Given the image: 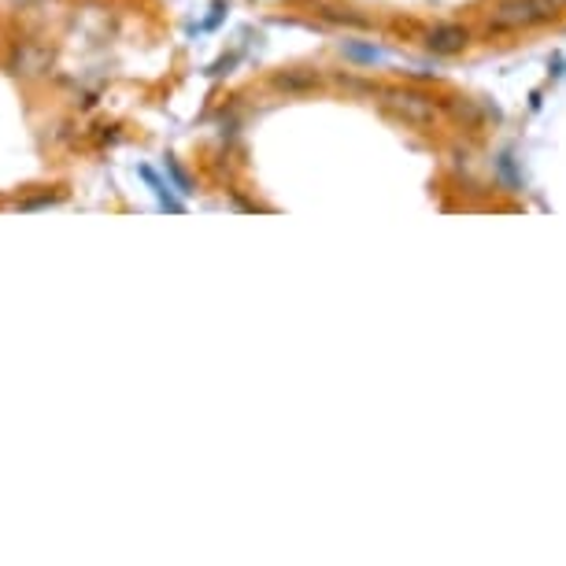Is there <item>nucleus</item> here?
<instances>
[{"label": "nucleus", "instance_id": "f257e3e1", "mask_svg": "<svg viewBox=\"0 0 566 566\" xmlns=\"http://www.w3.org/2000/svg\"><path fill=\"white\" fill-rule=\"evenodd\" d=\"M555 15V0H500L489 15V30H522L537 27Z\"/></svg>", "mask_w": 566, "mask_h": 566}, {"label": "nucleus", "instance_id": "f03ea898", "mask_svg": "<svg viewBox=\"0 0 566 566\" xmlns=\"http://www.w3.org/2000/svg\"><path fill=\"white\" fill-rule=\"evenodd\" d=\"M381 97H386L389 112L397 115V119L411 123V126H430L433 123V101L422 97V93L415 90H381Z\"/></svg>", "mask_w": 566, "mask_h": 566}, {"label": "nucleus", "instance_id": "7ed1b4c3", "mask_svg": "<svg viewBox=\"0 0 566 566\" xmlns=\"http://www.w3.org/2000/svg\"><path fill=\"white\" fill-rule=\"evenodd\" d=\"M470 41L467 27H455V23H444V27H433L430 34H426V49L430 52H441V56H452Z\"/></svg>", "mask_w": 566, "mask_h": 566}, {"label": "nucleus", "instance_id": "20e7f679", "mask_svg": "<svg viewBox=\"0 0 566 566\" xmlns=\"http://www.w3.org/2000/svg\"><path fill=\"white\" fill-rule=\"evenodd\" d=\"M142 178L148 181V186H153V189H156L159 205H164V208H170V211H181V205H178V200H175V197H170V193H167V186H164V181H159V178H156V170H153V167H142Z\"/></svg>", "mask_w": 566, "mask_h": 566}]
</instances>
